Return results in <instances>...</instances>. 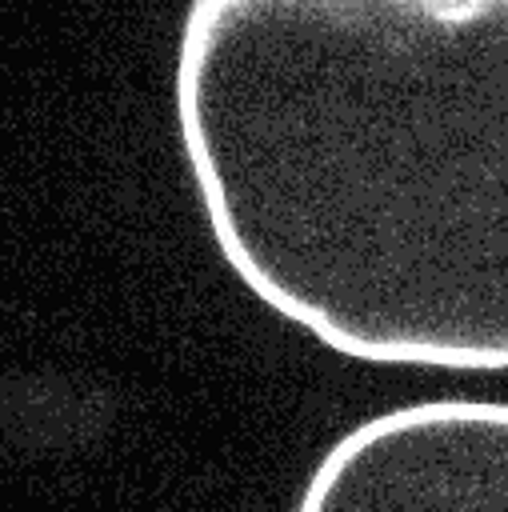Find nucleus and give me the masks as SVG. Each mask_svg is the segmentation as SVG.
<instances>
[{
    "label": "nucleus",
    "mask_w": 508,
    "mask_h": 512,
    "mask_svg": "<svg viewBox=\"0 0 508 512\" xmlns=\"http://www.w3.org/2000/svg\"><path fill=\"white\" fill-rule=\"evenodd\" d=\"M172 104L264 308L352 360L508 372V0H200Z\"/></svg>",
    "instance_id": "nucleus-1"
},
{
    "label": "nucleus",
    "mask_w": 508,
    "mask_h": 512,
    "mask_svg": "<svg viewBox=\"0 0 508 512\" xmlns=\"http://www.w3.org/2000/svg\"><path fill=\"white\" fill-rule=\"evenodd\" d=\"M292 512H508V400H416L360 420Z\"/></svg>",
    "instance_id": "nucleus-2"
}]
</instances>
